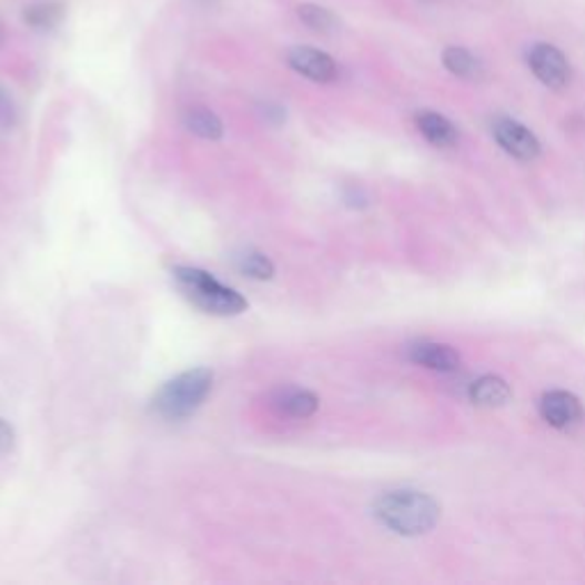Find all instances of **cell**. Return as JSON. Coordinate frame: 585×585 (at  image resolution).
Returning <instances> with one entry per match:
<instances>
[{"label": "cell", "mask_w": 585, "mask_h": 585, "mask_svg": "<svg viewBox=\"0 0 585 585\" xmlns=\"http://www.w3.org/2000/svg\"><path fill=\"white\" fill-rule=\"evenodd\" d=\"M416 129L427 142L440 147V149H448V147L457 144V138H460L457 129L451 120H446L444 114L431 112V110L416 114Z\"/></svg>", "instance_id": "9c48e42d"}, {"label": "cell", "mask_w": 585, "mask_h": 585, "mask_svg": "<svg viewBox=\"0 0 585 585\" xmlns=\"http://www.w3.org/2000/svg\"><path fill=\"white\" fill-rule=\"evenodd\" d=\"M442 60H444V67L453 75L464 78V81H478V78H483V73H485L483 62L472 51H466L462 47H448L444 51Z\"/></svg>", "instance_id": "8fae6325"}, {"label": "cell", "mask_w": 585, "mask_h": 585, "mask_svg": "<svg viewBox=\"0 0 585 585\" xmlns=\"http://www.w3.org/2000/svg\"><path fill=\"white\" fill-rule=\"evenodd\" d=\"M410 360L423 369L440 371V373H453L460 366V355L446 343L435 341H421L410 347Z\"/></svg>", "instance_id": "ba28073f"}, {"label": "cell", "mask_w": 585, "mask_h": 585, "mask_svg": "<svg viewBox=\"0 0 585 585\" xmlns=\"http://www.w3.org/2000/svg\"><path fill=\"white\" fill-rule=\"evenodd\" d=\"M289 67L314 83H334L339 78L336 60L314 47H293L286 53Z\"/></svg>", "instance_id": "8992f818"}, {"label": "cell", "mask_w": 585, "mask_h": 585, "mask_svg": "<svg viewBox=\"0 0 585 585\" xmlns=\"http://www.w3.org/2000/svg\"><path fill=\"white\" fill-rule=\"evenodd\" d=\"M492 133L498 147L517 161H535L542 151V144L535 133L517 120H511V117H498L492 127Z\"/></svg>", "instance_id": "5b68a950"}, {"label": "cell", "mask_w": 585, "mask_h": 585, "mask_svg": "<svg viewBox=\"0 0 585 585\" xmlns=\"http://www.w3.org/2000/svg\"><path fill=\"white\" fill-rule=\"evenodd\" d=\"M183 124L190 133H194L202 140H220L224 133L220 117L211 112L209 108H190L183 114Z\"/></svg>", "instance_id": "7c38bea8"}, {"label": "cell", "mask_w": 585, "mask_h": 585, "mask_svg": "<svg viewBox=\"0 0 585 585\" xmlns=\"http://www.w3.org/2000/svg\"><path fill=\"white\" fill-rule=\"evenodd\" d=\"M213 389L209 369H190L165 382L151 401V412L165 421H181L198 412Z\"/></svg>", "instance_id": "3957f363"}, {"label": "cell", "mask_w": 585, "mask_h": 585, "mask_svg": "<svg viewBox=\"0 0 585 585\" xmlns=\"http://www.w3.org/2000/svg\"><path fill=\"white\" fill-rule=\"evenodd\" d=\"M236 268L241 275L256 282H268L275 278V265H272V261L265 254L256 250H243L241 254H236Z\"/></svg>", "instance_id": "5bb4252c"}, {"label": "cell", "mask_w": 585, "mask_h": 585, "mask_svg": "<svg viewBox=\"0 0 585 585\" xmlns=\"http://www.w3.org/2000/svg\"><path fill=\"white\" fill-rule=\"evenodd\" d=\"M539 414L556 431H574L585 418L581 401L563 389H554L539 399Z\"/></svg>", "instance_id": "52a82bcc"}, {"label": "cell", "mask_w": 585, "mask_h": 585, "mask_svg": "<svg viewBox=\"0 0 585 585\" xmlns=\"http://www.w3.org/2000/svg\"><path fill=\"white\" fill-rule=\"evenodd\" d=\"M375 517L399 535L416 537L433 531L440 522V503L416 490H394L384 492L375 501Z\"/></svg>", "instance_id": "6da1fadb"}, {"label": "cell", "mask_w": 585, "mask_h": 585, "mask_svg": "<svg viewBox=\"0 0 585 585\" xmlns=\"http://www.w3.org/2000/svg\"><path fill=\"white\" fill-rule=\"evenodd\" d=\"M526 60L542 85H547L549 90H565L569 85L572 67L558 47L547 44V42L533 44L528 49Z\"/></svg>", "instance_id": "277c9868"}, {"label": "cell", "mask_w": 585, "mask_h": 585, "mask_svg": "<svg viewBox=\"0 0 585 585\" xmlns=\"http://www.w3.org/2000/svg\"><path fill=\"white\" fill-rule=\"evenodd\" d=\"M172 278L181 295L198 309H202L204 314L229 319L243 314L248 309V300L239 291L224 286L213 275H209L206 270L176 265L172 270Z\"/></svg>", "instance_id": "7a4b0ae2"}, {"label": "cell", "mask_w": 585, "mask_h": 585, "mask_svg": "<svg viewBox=\"0 0 585 585\" xmlns=\"http://www.w3.org/2000/svg\"><path fill=\"white\" fill-rule=\"evenodd\" d=\"M12 446H14V431H12V425L6 423L3 418H0V455L10 453Z\"/></svg>", "instance_id": "ac0fdd59"}, {"label": "cell", "mask_w": 585, "mask_h": 585, "mask_svg": "<svg viewBox=\"0 0 585 585\" xmlns=\"http://www.w3.org/2000/svg\"><path fill=\"white\" fill-rule=\"evenodd\" d=\"M0 42H3V28H0Z\"/></svg>", "instance_id": "d6986e66"}, {"label": "cell", "mask_w": 585, "mask_h": 585, "mask_svg": "<svg viewBox=\"0 0 585 585\" xmlns=\"http://www.w3.org/2000/svg\"><path fill=\"white\" fill-rule=\"evenodd\" d=\"M511 384L498 375H483L470 386V399L481 407H501L511 401Z\"/></svg>", "instance_id": "30bf717a"}, {"label": "cell", "mask_w": 585, "mask_h": 585, "mask_svg": "<svg viewBox=\"0 0 585 585\" xmlns=\"http://www.w3.org/2000/svg\"><path fill=\"white\" fill-rule=\"evenodd\" d=\"M17 120V110L12 99L6 94V90L0 88V124L3 127H12Z\"/></svg>", "instance_id": "e0dca14e"}, {"label": "cell", "mask_w": 585, "mask_h": 585, "mask_svg": "<svg viewBox=\"0 0 585 585\" xmlns=\"http://www.w3.org/2000/svg\"><path fill=\"white\" fill-rule=\"evenodd\" d=\"M319 405V396L314 392H306V389H286L278 396V407L293 418H309L311 414H316Z\"/></svg>", "instance_id": "4fadbf2b"}, {"label": "cell", "mask_w": 585, "mask_h": 585, "mask_svg": "<svg viewBox=\"0 0 585 585\" xmlns=\"http://www.w3.org/2000/svg\"><path fill=\"white\" fill-rule=\"evenodd\" d=\"M297 17L309 30L321 32V34H330L339 28V19L334 17V12H330L327 8L314 6V3H302L297 8Z\"/></svg>", "instance_id": "9a60e30c"}, {"label": "cell", "mask_w": 585, "mask_h": 585, "mask_svg": "<svg viewBox=\"0 0 585 585\" xmlns=\"http://www.w3.org/2000/svg\"><path fill=\"white\" fill-rule=\"evenodd\" d=\"M62 19V6L60 3H34L30 8H26L23 12V21L32 28H53L58 26Z\"/></svg>", "instance_id": "2e32d148"}]
</instances>
